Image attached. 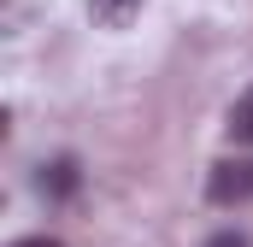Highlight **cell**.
Masks as SVG:
<instances>
[{
  "instance_id": "obj_1",
  "label": "cell",
  "mask_w": 253,
  "mask_h": 247,
  "mask_svg": "<svg viewBox=\"0 0 253 247\" xmlns=\"http://www.w3.org/2000/svg\"><path fill=\"white\" fill-rule=\"evenodd\" d=\"M206 200L212 206H248L253 200V159H218L206 171Z\"/></svg>"
},
{
  "instance_id": "obj_2",
  "label": "cell",
  "mask_w": 253,
  "mask_h": 247,
  "mask_svg": "<svg viewBox=\"0 0 253 247\" xmlns=\"http://www.w3.org/2000/svg\"><path fill=\"white\" fill-rule=\"evenodd\" d=\"M77 183H83V171H77V159H71V153L47 159V165L36 171V194H42V200H71Z\"/></svg>"
},
{
  "instance_id": "obj_3",
  "label": "cell",
  "mask_w": 253,
  "mask_h": 247,
  "mask_svg": "<svg viewBox=\"0 0 253 247\" xmlns=\"http://www.w3.org/2000/svg\"><path fill=\"white\" fill-rule=\"evenodd\" d=\"M135 12H141V0H88V18H94L100 30H124Z\"/></svg>"
},
{
  "instance_id": "obj_4",
  "label": "cell",
  "mask_w": 253,
  "mask_h": 247,
  "mask_svg": "<svg viewBox=\"0 0 253 247\" xmlns=\"http://www.w3.org/2000/svg\"><path fill=\"white\" fill-rule=\"evenodd\" d=\"M230 135L253 147V88L242 94V100H236V106H230Z\"/></svg>"
},
{
  "instance_id": "obj_5",
  "label": "cell",
  "mask_w": 253,
  "mask_h": 247,
  "mask_svg": "<svg viewBox=\"0 0 253 247\" xmlns=\"http://www.w3.org/2000/svg\"><path fill=\"white\" fill-rule=\"evenodd\" d=\"M206 247H248V236H236V230H224V236H212Z\"/></svg>"
},
{
  "instance_id": "obj_6",
  "label": "cell",
  "mask_w": 253,
  "mask_h": 247,
  "mask_svg": "<svg viewBox=\"0 0 253 247\" xmlns=\"http://www.w3.org/2000/svg\"><path fill=\"white\" fill-rule=\"evenodd\" d=\"M12 247H65V242H53V236H24V242H12Z\"/></svg>"
}]
</instances>
